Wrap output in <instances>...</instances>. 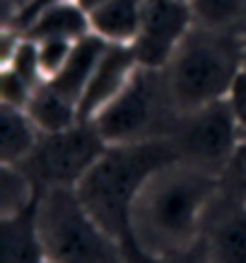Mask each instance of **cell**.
<instances>
[{
  "mask_svg": "<svg viewBox=\"0 0 246 263\" xmlns=\"http://www.w3.org/2000/svg\"><path fill=\"white\" fill-rule=\"evenodd\" d=\"M215 198L217 176L169 162L152 172L135 196L126 244L152 258L193 247L203 237Z\"/></svg>",
  "mask_w": 246,
  "mask_h": 263,
  "instance_id": "cell-1",
  "label": "cell"
},
{
  "mask_svg": "<svg viewBox=\"0 0 246 263\" xmlns=\"http://www.w3.org/2000/svg\"><path fill=\"white\" fill-rule=\"evenodd\" d=\"M169 162H176V155L167 138L135 145H106L75 191L97 222L126 244L135 196L147 176Z\"/></svg>",
  "mask_w": 246,
  "mask_h": 263,
  "instance_id": "cell-2",
  "label": "cell"
},
{
  "mask_svg": "<svg viewBox=\"0 0 246 263\" xmlns=\"http://www.w3.org/2000/svg\"><path fill=\"white\" fill-rule=\"evenodd\" d=\"M244 70L241 34L193 24L174 56L162 68L172 104L179 114L222 102Z\"/></svg>",
  "mask_w": 246,
  "mask_h": 263,
  "instance_id": "cell-3",
  "label": "cell"
},
{
  "mask_svg": "<svg viewBox=\"0 0 246 263\" xmlns=\"http://www.w3.org/2000/svg\"><path fill=\"white\" fill-rule=\"evenodd\" d=\"M36 227L53 263H128L126 244L97 222L75 189H46L39 193Z\"/></svg>",
  "mask_w": 246,
  "mask_h": 263,
  "instance_id": "cell-4",
  "label": "cell"
},
{
  "mask_svg": "<svg viewBox=\"0 0 246 263\" xmlns=\"http://www.w3.org/2000/svg\"><path fill=\"white\" fill-rule=\"evenodd\" d=\"M179 111L172 104L164 72L138 65L126 87L97 114L92 123L106 145H135L169 138Z\"/></svg>",
  "mask_w": 246,
  "mask_h": 263,
  "instance_id": "cell-5",
  "label": "cell"
},
{
  "mask_svg": "<svg viewBox=\"0 0 246 263\" xmlns=\"http://www.w3.org/2000/svg\"><path fill=\"white\" fill-rule=\"evenodd\" d=\"M104 150L106 143L94 123L80 121L58 133H41L39 143L20 162V167L34 181L36 193L58 186L75 189Z\"/></svg>",
  "mask_w": 246,
  "mask_h": 263,
  "instance_id": "cell-6",
  "label": "cell"
},
{
  "mask_svg": "<svg viewBox=\"0 0 246 263\" xmlns=\"http://www.w3.org/2000/svg\"><path fill=\"white\" fill-rule=\"evenodd\" d=\"M167 140L176 155V162L220 176L232 152L241 143V126L230 102L222 99L179 114Z\"/></svg>",
  "mask_w": 246,
  "mask_h": 263,
  "instance_id": "cell-7",
  "label": "cell"
},
{
  "mask_svg": "<svg viewBox=\"0 0 246 263\" xmlns=\"http://www.w3.org/2000/svg\"><path fill=\"white\" fill-rule=\"evenodd\" d=\"M193 24L188 0H147L140 34L130 44L138 63L162 70Z\"/></svg>",
  "mask_w": 246,
  "mask_h": 263,
  "instance_id": "cell-8",
  "label": "cell"
},
{
  "mask_svg": "<svg viewBox=\"0 0 246 263\" xmlns=\"http://www.w3.org/2000/svg\"><path fill=\"white\" fill-rule=\"evenodd\" d=\"M133 46L128 44H109L102 61L97 63L87 87L80 97V121H92L121 89L126 87L130 75L138 68Z\"/></svg>",
  "mask_w": 246,
  "mask_h": 263,
  "instance_id": "cell-9",
  "label": "cell"
},
{
  "mask_svg": "<svg viewBox=\"0 0 246 263\" xmlns=\"http://www.w3.org/2000/svg\"><path fill=\"white\" fill-rule=\"evenodd\" d=\"M200 239L207 263H246V208H227L215 200Z\"/></svg>",
  "mask_w": 246,
  "mask_h": 263,
  "instance_id": "cell-10",
  "label": "cell"
},
{
  "mask_svg": "<svg viewBox=\"0 0 246 263\" xmlns=\"http://www.w3.org/2000/svg\"><path fill=\"white\" fill-rule=\"evenodd\" d=\"M20 34L29 41H80L82 36L92 34L89 12L78 0H63V3H56V5H48L46 10H41Z\"/></svg>",
  "mask_w": 246,
  "mask_h": 263,
  "instance_id": "cell-11",
  "label": "cell"
},
{
  "mask_svg": "<svg viewBox=\"0 0 246 263\" xmlns=\"http://www.w3.org/2000/svg\"><path fill=\"white\" fill-rule=\"evenodd\" d=\"M147 0H102L89 10L92 34L109 44H133L140 34Z\"/></svg>",
  "mask_w": 246,
  "mask_h": 263,
  "instance_id": "cell-12",
  "label": "cell"
},
{
  "mask_svg": "<svg viewBox=\"0 0 246 263\" xmlns=\"http://www.w3.org/2000/svg\"><path fill=\"white\" fill-rule=\"evenodd\" d=\"M36 205V203H34ZM46 251L41 244L34 208L20 215L0 217V263H44Z\"/></svg>",
  "mask_w": 246,
  "mask_h": 263,
  "instance_id": "cell-13",
  "label": "cell"
},
{
  "mask_svg": "<svg viewBox=\"0 0 246 263\" xmlns=\"http://www.w3.org/2000/svg\"><path fill=\"white\" fill-rule=\"evenodd\" d=\"M106 48H109V41L97 36V34L82 36L80 41H75V46H72L70 56H68L65 65L61 68V72L56 78H51L48 82L61 89L63 95H68L70 99H75L80 106V97H82L85 87H87L89 78H92V72H94L97 63L102 61Z\"/></svg>",
  "mask_w": 246,
  "mask_h": 263,
  "instance_id": "cell-14",
  "label": "cell"
},
{
  "mask_svg": "<svg viewBox=\"0 0 246 263\" xmlns=\"http://www.w3.org/2000/svg\"><path fill=\"white\" fill-rule=\"evenodd\" d=\"M24 111L29 114V119L36 123L41 133H58V130H65V128L80 123L78 102L63 95L58 87H53L48 80L34 89Z\"/></svg>",
  "mask_w": 246,
  "mask_h": 263,
  "instance_id": "cell-15",
  "label": "cell"
},
{
  "mask_svg": "<svg viewBox=\"0 0 246 263\" xmlns=\"http://www.w3.org/2000/svg\"><path fill=\"white\" fill-rule=\"evenodd\" d=\"M41 130L20 106L0 104V162L20 164L39 143Z\"/></svg>",
  "mask_w": 246,
  "mask_h": 263,
  "instance_id": "cell-16",
  "label": "cell"
},
{
  "mask_svg": "<svg viewBox=\"0 0 246 263\" xmlns=\"http://www.w3.org/2000/svg\"><path fill=\"white\" fill-rule=\"evenodd\" d=\"M193 22L217 32L244 34L246 0H188Z\"/></svg>",
  "mask_w": 246,
  "mask_h": 263,
  "instance_id": "cell-17",
  "label": "cell"
},
{
  "mask_svg": "<svg viewBox=\"0 0 246 263\" xmlns=\"http://www.w3.org/2000/svg\"><path fill=\"white\" fill-rule=\"evenodd\" d=\"M36 198V186L22 167L0 162V217L20 215L34 208Z\"/></svg>",
  "mask_w": 246,
  "mask_h": 263,
  "instance_id": "cell-18",
  "label": "cell"
},
{
  "mask_svg": "<svg viewBox=\"0 0 246 263\" xmlns=\"http://www.w3.org/2000/svg\"><path fill=\"white\" fill-rule=\"evenodd\" d=\"M217 203L227 208H246V138L232 152L230 162L217 176Z\"/></svg>",
  "mask_w": 246,
  "mask_h": 263,
  "instance_id": "cell-19",
  "label": "cell"
},
{
  "mask_svg": "<svg viewBox=\"0 0 246 263\" xmlns=\"http://www.w3.org/2000/svg\"><path fill=\"white\" fill-rule=\"evenodd\" d=\"M36 51H39V65H41V75L51 80L56 78L61 68L65 65L68 56H70L75 41H65V39H46V41H34Z\"/></svg>",
  "mask_w": 246,
  "mask_h": 263,
  "instance_id": "cell-20",
  "label": "cell"
},
{
  "mask_svg": "<svg viewBox=\"0 0 246 263\" xmlns=\"http://www.w3.org/2000/svg\"><path fill=\"white\" fill-rule=\"evenodd\" d=\"M126 261L128 263H207V254L203 247V239H198L193 247L176 251V254H167V256H145L138 249H133L130 244H126Z\"/></svg>",
  "mask_w": 246,
  "mask_h": 263,
  "instance_id": "cell-21",
  "label": "cell"
},
{
  "mask_svg": "<svg viewBox=\"0 0 246 263\" xmlns=\"http://www.w3.org/2000/svg\"><path fill=\"white\" fill-rule=\"evenodd\" d=\"M34 89L36 87L29 85L27 80H22L17 72H12L10 68H3V75H0V97H3V104L24 109L27 102L32 99Z\"/></svg>",
  "mask_w": 246,
  "mask_h": 263,
  "instance_id": "cell-22",
  "label": "cell"
},
{
  "mask_svg": "<svg viewBox=\"0 0 246 263\" xmlns=\"http://www.w3.org/2000/svg\"><path fill=\"white\" fill-rule=\"evenodd\" d=\"M227 102H230L232 111L237 116L241 130H246V68L237 75V80L232 85V92H230V97H227Z\"/></svg>",
  "mask_w": 246,
  "mask_h": 263,
  "instance_id": "cell-23",
  "label": "cell"
},
{
  "mask_svg": "<svg viewBox=\"0 0 246 263\" xmlns=\"http://www.w3.org/2000/svg\"><path fill=\"white\" fill-rule=\"evenodd\" d=\"M56 3H63V0H29V5H27V8H24L22 12L15 17V22L8 24V27H10V29H17V32H22L24 27L32 22L34 17L41 12V10H46L48 5H56Z\"/></svg>",
  "mask_w": 246,
  "mask_h": 263,
  "instance_id": "cell-24",
  "label": "cell"
},
{
  "mask_svg": "<svg viewBox=\"0 0 246 263\" xmlns=\"http://www.w3.org/2000/svg\"><path fill=\"white\" fill-rule=\"evenodd\" d=\"M29 5V0H3V27L15 22V17Z\"/></svg>",
  "mask_w": 246,
  "mask_h": 263,
  "instance_id": "cell-25",
  "label": "cell"
},
{
  "mask_svg": "<svg viewBox=\"0 0 246 263\" xmlns=\"http://www.w3.org/2000/svg\"><path fill=\"white\" fill-rule=\"evenodd\" d=\"M78 3H80V5H82V8H85V10H87V12H89V10H92V8H97V5H99L102 0H78Z\"/></svg>",
  "mask_w": 246,
  "mask_h": 263,
  "instance_id": "cell-26",
  "label": "cell"
},
{
  "mask_svg": "<svg viewBox=\"0 0 246 263\" xmlns=\"http://www.w3.org/2000/svg\"><path fill=\"white\" fill-rule=\"evenodd\" d=\"M241 56H244V68H246V29L241 34Z\"/></svg>",
  "mask_w": 246,
  "mask_h": 263,
  "instance_id": "cell-27",
  "label": "cell"
},
{
  "mask_svg": "<svg viewBox=\"0 0 246 263\" xmlns=\"http://www.w3.org/2000/svg\"><path fill=\"white\" fill-rule=\"evenodd\" d=\"M241 138H246V130H241Z\"/></svg>",
  "mask_w": 246,
  "mask_h": 263,
  "instance_id": "cell-28",
  "label": "cell"
},
{
  "mask_svg": "<svg viewBox=\"0 0 246 263\" xmlns=\"http://www.w3.org/2000/svg\"><path fill=\"white\" fill-rule=\"evenodd\" d=\"M44 263H53V261H44Z\"/></svg>",
  "mask_w": 246,
  "mask_h": 263,
  "instance_id": "cell-29",
  "label": "cell"
}]
</instances>
